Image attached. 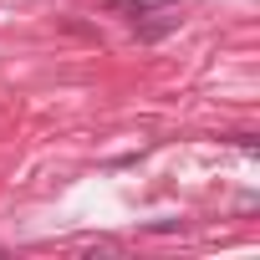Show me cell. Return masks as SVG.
I'll return each instance as SVG.
<instances>
[{
	"instance_id": "obj_1",
	"label": "cell",
	"mask_w": 260,
	"mask_h": 260,
	"mask_svg": "<svg viewBox=\"0 0 260 260\" xmlns=\"http://www.w3.org/2000/svg\"><path fill=\"white\" fill-rule=\"evenodd\" d=\"M169 31H179V6H169V11H153V16H143V21H133V36H138L143 46H153V41H164Z\"/></svg>"
},
{
	"instance_id": "obj_2",
	"label": "cell",
	"mask_w": 260,
	"mask_h": 260,
	"mask_svg": "<svg viewBox=\"0 0 260 260\" xmlns=\"http://www.w3.org/2000/svg\"><path fill=\"white\" fill-rule=\"evenodd\" d=\"M169 6H179V0H117V11H122L127 21H143V16H153V11H169Z\"/></svg>"
},
{
	"instance_id": "obj_3",
	"label": "cell",
	"mask_w": 260,
	"mask_h": 260,
	"mask_svg": "<svg viewBox=\"0 0 260 260\" xmlns=\"http://www.w3.org/2000/svg\"><path fill=\"white\" fill-rule=\"evenodd\" d=\"M235 148H240V153H255V148H260V143H255V138H250V133H235Z\"/></svg>"
},
{
	"instance_id": "obj_4",
	"label": "cell",
	"mask_w": 260,
	"mask_h": 260,
	"mask_svg": "<svg viewBox=\"0 0 260 260\" xmlns=\"http://www.w3.org/2000/svg\"><path fill=\"white\" fill-rule=\"evenodd\" d=\"M148 230H153V235H174V230H179V219H153Z\"/></svg>"
}]
</instances>
